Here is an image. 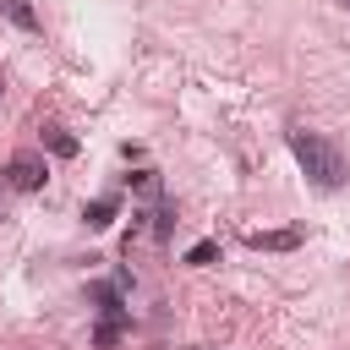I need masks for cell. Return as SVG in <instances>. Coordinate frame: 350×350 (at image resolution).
<instances>
[{
    "label": "cell",
    "mask_w": 350,
    "mask_h": 350,
    "mask_svg": "<svg viewBox=\"0 0 350 350\" xmlns=\"http://www.w3.org/2000/svg\"><path fill=\"white\" fill-rule=\"evenodd\" d=\"M284 142H290L295 164L306 170V180H312L317 191H339V186H345L350 164H345L339 142H328L323 131H306V126H290V131H284Z\"/></svg>",
    "instance_id": "cell-1"
},
{
    "label": "cell",
    "mask_w": 350,
    "mask_h": 350,
    "mask_svg": "<svg viewBox=\"0 0 350 350\" xmlns=\"http://www.w3.org/2000/svg\"><path fill=\"white\" fill-rule=\"evenodd\" d=\"M44 180H49V170H44L38 153H16V159L5 164V186H11V191H38Z\"/></svg>",
    "instance_id": "cell-2"
},
{
    "label": "cell",
    "mask_w": 350,
    "mask_h": 350,
    "mask_svg": "<svg viewBox=\"0 0 350 350\" xmlns=\"http://www.w3.org/2000/svg\"><path fill=\"white\" fill-rule=\"evenodd\" d=\"M88 295L98 301V312H104V323H120V328L131 323V317H126V301H120V284H93Z\"/></svg>",
    "instance_id": "cell-3"
},
{
    "label": "cell",
    "mask_w": 350,
    "mask_h": 350,
    "mask_svg": "<svg viewBox=\"0 0 350 350\" xmlns=\"http://www.w3.org/2000/svg\"><path fill=\"white\" fill-rule=\"evenodd\" d=\"M257 252H295L301 246V230H252L246 235Z\"/></svg>",
    "instance_id": "cell-4"
},
{
    "label": "cell",
    "mask_w": 350,
    "mask_h": 350,
    "mask_svg": "<svg viewBox=\"0 0 350 350\" xmlns=\"http://www.w3.org/2000/svg\"><path fill=\"white\" fill-rule=\"evenodd\" d=\"M115 213H120V197H115V191H104V197H93V202H88V213H82V219H88V230H109V224H115Z\"/></svg>",
    "instance_id": "cell-5"
},
{
    "label": "cell",
    "mask_w": 350,
    "mask_h": 350,
    "mask_svg": "<svg viewBox=\"0 0 350 350\" xmlns=\"http://www.w3.org/2000/svg\"><path fill=\"white\" fill-rule=\"evenodd\" d=\"M0 16H5L11 27H22V33H38V11H33L27 0H0Z\"/></svg>",
    "instance_id": "cell-6"
},
{
    "label": "cell",
    "mask_w": 350,
    "mask_h": 350,
    "mask_svg": "<svg viewBox=\"0 0 350 350\" xmlns=\"http://www.w3.org/2000/svg\"><path fill=\"white\" fill-rule=\"evenodd\" d=\"M44 148H49L55 159H77V137H66L60 126H44Z\"/></svg>",
    "instance_id": "cell-7"
},
{
    "label": "cell",
    "mask_w": 350,
    "mask_h": 350,
    "mask_svg": "<svg viewBox=\"0 0 350 350\" xmlns=\"http://www.w3.org/2000/svg\"><path fill=\"white\" fill-rule=\"evenodd\" d=\"M213 257H219V241H197V246L186 252V262H191V268H208Z\"/></svg>",
    "instance_id": "cell-8"
},
{
    "label": "cell",
    "mask_w": 350,
    "mask_h": 350,
    "mask_svg": "<svg viewBox=\"0 0 350 350\" xmlns=\"http://www.w3.org/2000/svg\"><path fill=\"white\" fill-rule=\"evenodd\" d=\"M115 339H120V323H98V328H93V345H98V350H109Z\"/></svg>",
    "instance_id": "cell-9"
},
{
    "label": "cell",
    "mask_w": 350,
    "mask_h": 350,
    "mask_svg": "<svg viewBox=\"0 0 350 350\" xmlns=\"http://www.w3.org/2000/svg\"><path fill=\"white\" fill-rule=\"evenodd\" d=\"M345 5H350V0H345Z\"/></svg>",
    "instance_id": "cell-10"
}]
</instances>
